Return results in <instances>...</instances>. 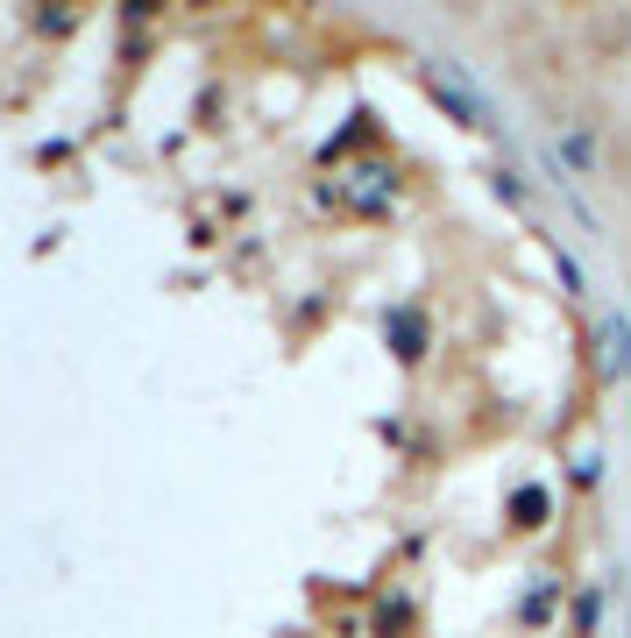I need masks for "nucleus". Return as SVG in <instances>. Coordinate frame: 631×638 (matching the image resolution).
Returning a JSON list of instances; mask_svg holds the SVG:
<instances>
[{
	"label": "nucleus",
	"instance_id": "f03ea898",
	"mask_svg": "<svg viewBox=\"0 0 631 638\" xmlns=\"http://www.w3.org/2000/svg\"><path fill=\"white\" fill-rule=\"evenodd\" d=\"M561 149H568V164H575V171H589V135H568Z\"/></svg>",
	"mask_w": 631,
	"mask_h": 638
},
{
	"label": "nucleus",
	"instance_id": "f257e3e1",
	"mask_svg": "<svg viewBox=\"0 0 631 638\" xmlns=\"http://www.w3.org/2000/svg\"><path fill=\"white\" fill-rule=\"evenodd\" d=\"M603 355H610V369L631 383V319H624V312H603Z\"/></svg>",
	"mask_w": 631,
	"mask_h": 638
}]
</instances>
